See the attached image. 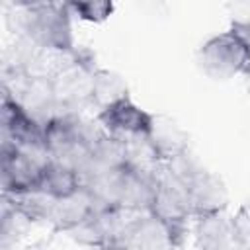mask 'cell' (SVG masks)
I'll return each mask as SVG.
<instances>
[{
	"label": "cell",
	"instance_id": "cell-1",
	"mask_svg": "<svg viewBox=\"0 0 250 250\" xmlns=\"http://www.w3.org/2000/svg\"><path fill=\"white\" fill-rule=\"evenodd\" d=\"M16 35L27 37L49 55H68L78 45L66 2H27L16 6Z\"/></svg>",
	"mask_w": 250,
	"mask_h": 250
},
{
	"label": "cell",
	"instance_id": "cell-2",
	"mask_svg": "<svg viewBox=\"0 0 250 250\" xmlns=\"http://www.w3.org/2000/svg\"><path fill=\"white\" fill-rule=\"evenodd\" d=\"M184 186L191 219L225 213L229 207V189L219 174L205 168L189 152L164 164Z\"/></svg>",
	"mask_w": 250,
	"mask_h": 250
},
{
	"label": "cell",
	"instance_id": "cell-3",
	"mask_svg": "<svg viewBox=\"0 0 250 250\" xmlns=\"http://www.w3.org/2000/svg\"><path fill=\"white\" fill-rule=\"evenodd\" d=\"M64 59L66 62H61L51 74L55 98L61 111L78 113L90 104L92 76L100 66H96V55L86 47H76Z\"/></svg>",
	"mask_w": 250,
	"mask_h": 250
},
{
	"label": "cell",
	"instance_id": "cell-4",
	"mask_svg": "<svg viewBox=\"0 0 250 250\" xmlns=\"http://www.w3.org/2000/svg\"><path fill=\"white\" fill-rule=\"evenodd\" d=\"M195 62L207 78L225 82L234 76H244L250 68V55L242 39L229 27L207 37L199 45Z\"/></svg>",
	"mask_w": 250,
	"mask_h": 250
},
{
	"label": "cell",
	"instance_id": "cell-5",
	"mask_svg": "<svg viewBox=\"0 0 250 250\" xmlns=\"http://www.w3.org/2000/svg\"><path fill=\"white\" fill-rule=\"evenodd\" d=\"M49 160L51 158L45 150H27L10 143H2V195L39 189L43 168Z\"/></svg>",
	"mask_w": 250,
	"mask_h": 250
},
{
	"label": "cell",
	"instance_id": "cell-6",
	"mask_svg": "<svg viewBox=\"0 0 250 250\" xmlns=\"http://www.w3.org/2000/svg\"><path fill=\"white\" fill-rule=\"evenodd\" d=\"M186 238L148 213L125 221L105 250H178Z\"/></svg>",
	"mask_w": 250,
	"mask_h": 250
},
{
	"label": "cell",
	"instance_id": "cell-7",
	"mask_svg": "<svg viewBox=\"0 0 250 250\" xmlns=\"http://www.w3.org/2000/svg\"><path fill=\"white\" fill-rule=\"evenodd\" d=\"M148 215H152L154 219L170 227L182 238H188L189 221H193L188 205V195L182 182L164 164L158 170L156 191H154Z\"/></svg>",
	"mask_w": 250,
	"mask_h": 250
},
{
	"label": "cell",
	"instance_id": "cell-8",
	"mask_svg": "<svg viewBox=\"0 0 250 250\" xmlns=\"http://www.w3.org/2000/svg\"><path fill=\"white\" fill-rule=\"evenodd\" d=\"M0 129L2 143L16 145L27 150H45L43 123H39L10 92L2 90V109H0Z\"/></svg>",
	"mask_w": 250,
	"mask_h": 250
},
{
	"label": "cell",
	"instance_id": "cell-9",
	"mask_svg": "<svg viewBox=\"0 0 250 250\" xmlns=\"http://www.w3.org/2000/svg\"><path fill=\"white\" fill-rule=\"evenodd\" d=\"M152 119L154 113L143 109L131 98L121 100L96 113V123L102 127V131L123 141L148 139Z\"/></svg>",
	"mask_w": 250,
	"mask_h": 250
},
{
	"label": "cell",
	"instance_id": "cell-10",
	"mask_svg": "<svg viewBox=\"0 0 250 250\" xmlns=\"http://www.w3.org/2000/svg\"><path fill=\"white\" fill-rule=\"evenodd\" d=\"M123 215L125 213H121L117 209L100 207L88 221H84L80 227L70 230L68 236L84 248L105 250L109 246V242L117 236L121 227L125 225V219H121Z\"/></svg>",
	"mask_w": 250,
	"mask_h": 250
},
{
	"label": "cell",
	"instance_id": "cell-11",
	"mask_svg": "<svg viewBox=\"0 0 250 250\" xmlns=\"http://www.w3.org/2000/svg\"><path fill=\"white\" fill-rule=\"evenodd\" d=\"M102 205L98 203V199L94 197V193L82 186L74 195L64 197V199H53L51 205V213L47 223L59 230L68 234L70 230H74L76 227H80L84 221H88Z\"/></svg>",
	"mask_w": 250,
	"mask_h": 250
},
{
	"label": "cell",
	"instance_id": "cell-12",
	"mask_svg": "<svg viewBox=\"0 0 250 250\" xmlns=\"http://www.w3.org/2000/svg\"><path fill=\"white\" fill-rule=\"evenodd\" d=\"M191 234L197 250H240L227 211L193 219Z\"/></svg>",
	"mask_w": 250,
	"mask_h": 250
},
{
	"label": "cell",
	"instance_id": "cell-13",
	"mask_svg": "<svg viewBox=\"0 0 250 250\" xmlns=\"http://www.w3.org/2000/svg\"><path fill=\"white\" fill-rule=\"evenodd\" d=\"M148 143L154 148L156 156L162 160V164L184 156L189 152V137L182 129L180 123H176L168 115H158L154 113L152 119V129L148 135Z\"/></svg>",
	"mask_w": 250,
	"mask_h": 250
},
{
	"label": "cell",
	"instance_id": "cell-14",
	"mask_svg": "<svg viewBox=\"0 0 250 250\" xmlns=\"http://www.w3.org/2000/svg\"><path fill=\"white\" fill-rule=\"evenodd\" d=\"M82 186H84L82 174L74 166L51 158L43 168L39 191H43L51 199H64L74 195Z\"/></svg>",
	"mask_w": 250,
	"mask_h": 250
},
{
	"label": "cell",
	"instance_id": "cell-15",
	"mask_svg": "<svg viewBox=\"0 0 250 250\" xmlns=\"http://www.w3.org/2000/svg\"><path fill=\"white\" fill-rule=\"evenodd\" d=\"M129 84L117 70L111 68H98L92 76V90H90V104L98 107V111L127 100Z\"/></svg>",
	"mask_w": 250,
	"mask_h": 250
},
{
	"label": "cell",
	"instance_id": "cell-16",
	"mask_svg": "<svg viewBox=\"0 0 250 250\" xmlns=\"http://www.w3.org/2000/svg\"><path fill=\"white\" fill-rule=\"evenodd\" d=\"M66 8L74 20L94 25L107 21L115 12V4L109 0H72L66 2Z\"/></svg>",
	"mask_w": 250,
	"mask_h": 250
},
{
	"label": "cell",
	"instance_id": "cell-17",
	"mask_svg": "<svg viewBox=\"0 0 250 250\" xmlns=\"http://www.w3.org/2000/svg\"><path fill=\"white\" fill-rule=\"evenodd\" d=\"M232 229L240 250H250V209L246 205H240L232 215Z\"/></svg>",
	"mask_w": 250,
	"mask_h": 250
},
{
	"label": "cell",
	"instance_id": "cell-18",
	"mask_svg": "<svg viewBox=\"0 0 250 250\" xmlns=\"http://www.w3.org/2000/svg\"><path fill=\"white\" fill-rule=\"evenodd\" d=\"M230 29L242 39V43H244V47L248 49V55H250V18L232 20L230 21Z\"/></svg>",
	"mask_w": 250,
	"mask_h": 250
},
{
	"label": "cell",
	"instance_id": "cell-19",
	"mask_svg": "<svg viewBox=\"0 0 250 250\" xmlns=\"http://www.w3.org/2000/svg\"><path fill=\"white\" fill-rule=\"evenodd\" d=\"M244 86H246V94H248V102H250V68L244 72Z\"/></svg>",
	"mask_w": 250,
	"mask_h": 250
}]
</instances>
